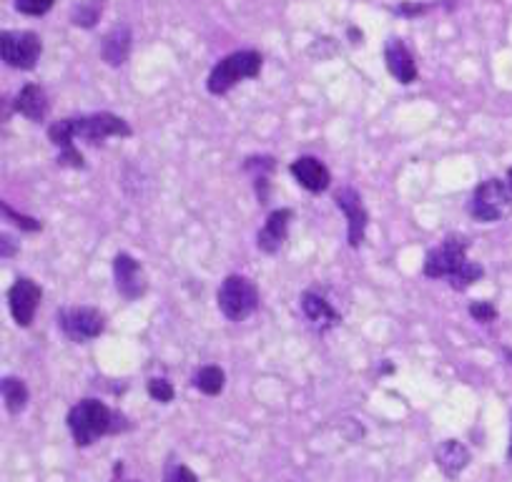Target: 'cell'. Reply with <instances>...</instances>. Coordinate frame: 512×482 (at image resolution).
<instances>
[{
  "label": "cell",
  "mask_w": 512,
  "mask_h": 482,
  "mask_svg": "<svg viewBox=\"0 0 512 482\" xmlns=\"http://www.w3.org/2000/svg\"><path fill=\"white\" fill-rule=\"evenodd\" d=\"M485 269L467 259V241L462 236H447L440 247L425 259V277L450 279L452 289H467L482 279Z\"/></svg>",
  "instance_id": "1"
},
{
  "label": "cell",
  "mask_w": 512,
  "mask_h": 482,
  "mask_svg": "<svg viewBox=\"0 0 512 482\" xmlns=\"http://www.w3.org/2000/svg\"><path fill=\"white\" fill-rule=\"evenodd\" d=\"M116 417L103 402L98 400H81L68 412V430H71L73 442L78 447H88L98 437L116 432Z\"/></svg>",
  "instance_id": "2"
},
{
  "label": "cell",
  "mask_w": 512,
  "mask_h": 482,
  "mask_svg": "<svg viewBox=\"0 0 512 482\" xmlns=\"http://www.w3.org/2000/svg\"><path fill=\"white\" fill-rule=\"evenodd\" d=\"M262 71V56L256 51H239L231 53V56L221 58L214 66V71L209 73V81H206V88L214 96H224L231 88L236 86L244 78H256Z\"/></svg>",
  "instance_id": "3"
},
{
  "label": "cell",
  "mask_w": 512,
  "mask_h": 482,
  "mask_svg": "<svg viewBox=\"0 0 512 482\" xmlns=\"http://www.w3.org/2000/svg\"><path fill=\"white\" fill-rule=\"evenodd\" d=\"M216 299H219V309L224 312V317L231 319V322H244L259 307L256 287L246 277H239V274H231L221 282Z\"/></svg>",
  "instance_id": "4"
},
{
  "label": "cell",
  "mask_w": 512,
  "mask_h": 482,
  "mask_svg": "<svg viewBox=\"0 0 512 482\" xmlns=\"http://www.w3.org/2000/svg\"><path fill=\"white\" fill-rule=\"evenodd\" d=\"M512 211V186H507L500 179L482 181L475 189L470 201V214L482 224L505 219Z\"/></svg>",
  "instance_id": "5"
},
{
  "label": "cell",
  "mask_w": 512,
  "mask_h": 482,
  "mask_svg": "<svg viewBox=\"0 0 512 482\" xmlns=\"http://www.w3.org/2000/svg\"><path fill=\"white\" fill-rule=\"evenodd\" d=\"M68 129H71L73 139H83L86 144H103V139H111V136H121V139H128L134 134L131 126L123 121L121 116H113V113H91V116H76L66 118Z\"/></svg>",
  "instance_id": "6"
},
{
  "label": "cell",
  "mask_w": 512,
  "mask_h": 482,
  "mask_svg": "<svg viewBox=\"0 0 512 482\" xmlns=\"http://www.w3.org/2000/svg\"><path fill=\"white\" fill-rule=\"evenodd\" d=\"M41 36L33 31H6L0 36V53L3 61L18 71H31L41 58Z\"/></svg>",
  "instance_id": "7"
},
{
  "label": "cell",
  "mask_w": 512,
  "mask_h": 482,
  "mask_svg": "<svg viewBox=\"0 0 512 482\" xmlns=\"http://www.w3.org/2000/svg\"><path fill=\"white\" fill-rule=\"evenodd\" d=\"M58 324H61L63 334L73 342L83 344L96 339L106 327V317L93 307H68L58 314Z\"/></svg>",
  "instance_id": "8"
},
{
  "label": "cell",
  "mask_w": 512,
  "mask_h": 482,
  "mask_svg": "<svg viewBox=\"0 0 512 482\" xmlns=\"http://www.w3.org/2000/svg\"><path fill=\"white\" fill-rule=\"evenodd\" d=\"M113 282H116L118 294L128 302H136L139 297H144L146 287H149L144 267L128 254H116V259H113Z\"/></svg>",
  "instance_id": "9"
},
{
  "label": "cell",
  "mask_w": 512,
  "mask_h": 482,
  "mask_svg": "<svg viewBox=\"0 0 512 482\" xmlns=\"http://www.w3.org/2000/svg\"><path fill=\"white\" fill-rule=\"evenodd\" d=\"M337 206L342 209V214L347 216V236H349V247L357 249L359 244L364 241V231H367V209H364L362 204V196H359V191L349 189V186H344V189L337 191Z\"/></svg>",
  "instance_id": "10"
},
{
  "label": "cell",
  "mask_w": 512,
  "mask_h": 482,
  "mask_svg": "<svg viewBox=\"0 0 512 482\" xmlns=\"http://www.w3.org/2000/svg\"><path fill=\"white\" fill-rule=\"evenodd\" d=\"M43 292L33 279L28 277H18L13 282L11 292H8V302H11V314L21 327H28L36 317L38 302H41Z\"/></svg>",
  "instance_id": "11"
},
{
  "label": "cell",
  "mask_w": 512,
  "mask_h": 482,
  "mask_svg": "<svg viewBox=\"0 0 512 482\" xmlns=\"http://www.w3.org/2000/svg\"><path fill=\"white\" fill-rule=\"evenodd\" d=\"M384 61H387V71H390L400 83L410 86L412 81H417L415 58H412L410 48L405 46V41H400V38H390V41H387V48H384Z\"/></svg>",
  "instance_id": "12"
},
{
  "label": "cell",
  "mask_w": 512,
  "mask_h": 482,
  "mask_svg": "<svg viewBox=\"0 0 512 482\" xmlns=\"http://www.w3.org/2000/svg\"><path fill=\"white\" fill-rule=\"evenodd\" d=\"M289 221H292V211L289 209H277L274 214H269L267 224L262 226V231L256 236V244H259L264 254H277L282 249L289 234Z\"/></svg>",
  "instance_id": "13"
},
{
  "label": "cell",
  "mask_w": 512,
  "mask_h": 482,
  "mask_svg": "<svg viewBox=\"0 0 512 482\" xmlns=\"http://www.w3.org/2000/svg\"><path fill=\"white\" fill-rule=\"evenodd\" d=\"M292 176L299 181V186H304V189L312 191V194H322V191H327L329 181H332L327 166H324L319 159H314V156H302V159L294 161Z\"/></svg>",
  "instance_id": "14"
},
{
  "label": "cell",
  "mask_w": 512,
  "mask_h": 482,
  "mask_svg": "<svg viewBox=\"0 0 512 482\" xmlns=\"http://www.w3.org/2000/svg\"><path fill=\"white\" fill-rule=\"evenodd\" d=\"M131 41H134L131 28H128L126 23H118V26L111 28V31L106 33V38H103L101 58L108 66H123L128 53H131Z\"/></svg>",
  "instance_id": "15"
},
{
  "label": "cell",
  "mask_w": 512,
  "mask_h": 482,
  "mask_svg": "<svg viewBox=\"0 0 512 482\" xmlns=\"http://www.w3.org/2000/svg\"><path fill=\"white\" fill-rule=\"evenodd\" d=\"M13 108H16V113L26 116L28 121H36V124H41L43 118L48 116V108H51V103H48L46 91H43L41 86H36V83H28V86H23V91L16 96Z\"/></svg>",
  "instance_id": "16"
},
{
  "label": "cell",
  "mask_w": 512,
  "mask_h": 482,
  "mask_svg": "<svg viewBox=\"0 0 512 482\" xmlns=\"http://www.w3.org/2000/svg\"><path fill=\"white\" fill-rule=\"evenodd\" d=\"M435 462L442 470V475L455 480L467 465H470V450L460 440H445L435 452Z\"/></svg>",
  "instance_id": "17"
},
{
  "label": "cell",
  "mask_w": 512,
  "mask_h": 482,
  "mask_svg": "<svg viewBox=\"0 0 512 482\" xmlns=\"http://www.w3.org/2000/svg\"><path fill=\"white\" fill-rule=\"evenodd\" d=\"M302 309L309 317V322L319 329V332H327L329 327L339 324V314L334 312L332 304L317 292H304L302 294Z\"/></svg>",
  "instance_id": "18"
},
{
  "label": "cell",
  "mask_w": 512,
  "mask_h": 482,
  "mask_svg": "<svg viewBox=\"0 0 512 482\" xmlns=\"http://www.w3.org/2000/svg\"><path fill=\"white\" fill-rule=\"evenodd\" d=\"M3 402H6L8 412H13V415L23 412V407L28 405L26 382L18 380V377H6L3 380Z\"/></svg>",
  "instance_id": "19"
},
{
  "label": "cell",
  "mask_w": 512,
  "mask_h": 482,
  "mask_svg": "<svg viewBox=\"0 0 512 482\" xmlns=\"http://www.w3.org/2000/svg\"><path fill=\"white\" fill-rule=\"evenodd\" d=\"M224 382H226L224 370H221V367H216V365H209V367H201L199 375H196V380H194V385L199 387V392L214 397V395H219L221 390H224Z\"/></svg>",
  "instance_id": "20"
},
{
  "label": "cell",
  "mask_w": 512,
  "mask_h": 482,
  "mask_svg": "<svg viewBox=\"0 0 512 482\" xmlns=\"http://www.w3.org/2000/svg\"><path fill=\"white\" fill-rule=\"evenodd\" d=\"M101 11H103V0H81L76 11H73V23L81 28L96 26L98 18H101Z\"/></svg>",
  "instance_id": "21"
},
{
  "label": "cell",
  "mask_w": 512,
  "mask_h": 482,
  "mask_svg": "<svg viewBox=\"0 0 512 482\" xmlns=\"http://www.w3.org/2000/svg\"><path fill=\"white\" fill-rule=\"evenodd\" d=\"M164 482H199V477L184 462H169L164 472Z\"/></svg>",
  "instance_id": "22"
},
{
  "label": "cell",
  "mask_w": 512,
  "mask_h": 482,
  "mask_svg": "<svg viewBox=\"0 0 512 482\" xmlns=\"http://www.w3.org/2000/svg\"><path fill=\"white\" fill-rule=\"evenodd\" d=\"M149 395L154 397L156 402H164V405H169L171 400H174V387H171L169 380H164V377H159V380H149Z\"/></svg>",
  "instance_id": "23"
},
{
  "label": "cell",
  "mask_w": 512,
  "mask_h": 482,
  "mask_svg": "<svg viewBox=\"0 0 512 482\" xmlns=\"http://www.w3.org/2000/svg\"><path fill=\"white\" fill-rule=\"evenodd\" d=\"M16 8L23 16H43L53 8V0H16Z\"/></svg>",
  "instance_id": "24"
},
{
  "label": "cell",
  "mask_w": 512,
  "mask_h": 482,
  "mask_svg": "<svg viewBox=\"0 0 512 482\" xmlns=\"http://www.w3.org/2000/svg\"><path fill=\"white\" fill-rule=\"evenodd\" d=\"M470 314H472V319H477V322L490 324L492 319L497 317V309H495V304H490V302H472Z\"/></svg>",
  "instance_id": "25"
},
{
  "label": "cell",
  "mask_w": 512,
  "mask_h": 482,
  "mask_svg": "<svg viewBox=\"0 0 512 482\" xmlns=\"http://www.w3.org/2000/svg\"><path fill=\"white\" fill-rule=\"evenodd\" d=\"M3 214H6L8 219H13V224H18V226H21V229H26V231H38V229H41V221L31 219V216L18 214V211H13L8 204H3Z\"/></svg>",
  "instance_id": "26"
},
{
  "label": "cell",
  "mask_w": 512,
  "mask_h": 482,
  "mask_svg": "<svg viewBox=\"0 0 512 482\" xmlns=\"http://www.w3.org/2000/svg\"><path fill=\"white\" fill-rule=\"evenodd\" d=\"M425 11H427V6H410V3L397 8V13H402V16H420V13H425Z\"/></svg>",
  "instance_id": "27"
},
{
  "label": "cell",
  "mask_w": 512,
  "mask_h": 482,
  "mask_svg": "<svg viewBox=\"0 0 512 482\" xmlns=\"http://www.w3.org/2000/svg\"><path fill=\"white\" fill-rule=\"evenodd\" d=\"M507 457L512 460V432H510V450H507Z\"/></svg>",
  "instance_id": "28"
},
{
  "label": "cell",
  "mask_w": 512,
  "mask_h": 482,
  "mask_svg": "<svg viewBox=\"0 0 512 482\" xmlns=\"http://www.w3.org/2000/svg\"><path fill=\"white\" fill-rule=\"evenodd\" d=\"M505 354H507V357H510V359H512V349H505Z\"/></svg>",
  "instance_id": "29"
},
{
  "label": "cell",
  "mask_w": 512,
  "mask_h": 482,
  "mask_svg": "<svg viewBox=\"0 0 512 482\" xmlns=\"http://www.w3.org/2000/svg\"><path fill=\"white\" fill-rule=\"evenodd\" d=\"M510 186H512V169H510Z\"/></svg>",
  "instance_id": "30"
}]
</instances>
